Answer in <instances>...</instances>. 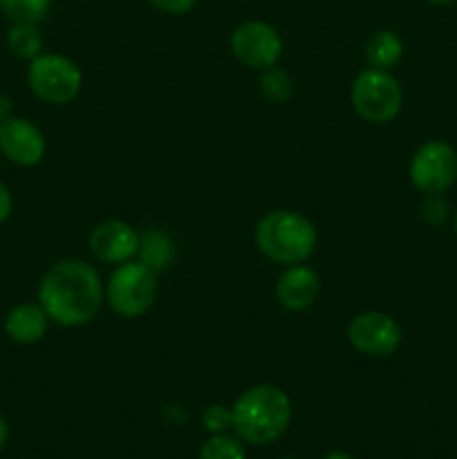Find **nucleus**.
I'll return each mask as SVG.
<instances>
[{
	"instance_id": "6ab92c4d",
	"label": "nucleus",
	"mask_w": 457,
	"mask_h": 459,
	"mask_svg": "<svg viewBox=\"0 0 457 459\" xmlns=\"http://www.w3.org/2000/svg\"><path fill=\"white\" fill-rule=\"evenodd\" d=\"M200 459H245V446L237 435H211L202 446Z\"/></svg>"
},
{
	"instance_id": "f3484780",
	"label": "nucleus",
	"mask_w": 457,
	"mask_h": 459,
	"mask_svg": "<svg viewBox=\"0 0 457 459\" xmlns=\"http://www.w3.org/2000/svg\"><path fill=\"white\" fill-rule=\"evenodd\" d=\"M0 9L12 22L40 25L52 9V0H3Z\"/></svg>"
},
{
	"instance_id": "ddd939ff",
	"label": "nucleus",
	"mask_w": 457,
	"mask_h": 459,
	"mask_svg": "<svg viewBox=\"0 0 457 459\" xmlns=\"http://www.w3.org/2000/svg\"><path fill=\"white\" fill-rule=\"evenodd\" d=\"M49 325V316L40 303H21L7 314L4 332L13 343L34 345L45 336Z\"/></svg>"
},
{
	"instance_id": "bb28decb",
	"label": "nucleus",
	"mask_w": 457,
	"mask_h": 459,
	"mask_svg": "<svg viewBox=\"0 0 457 459\" xmlns=\"http://www.w3.org/2000/svg\"><path fill=\"white\" fill-rule=\"evenodd\" d=\"M426 3H430V4H437V7H442V4H448V3H453V0H426Z\"/></svg>"
},
{
	"instance_id": "b1692460",
	"label": "nucleus",
	"mask_w": 457,
	"mask_h": 459,
	"mask_svg": "<svg viewBox=\"0 0 457 459\" xmlns=\"http://www.w3.org/2000/svg\"><path fill=\"white\" fill-rule=\"evenodd\" d=\"M12 117V99L7 94H0V121L9 119Z\"/></svg>"
},
{
	"instance_id": "1a4fd4ad",
	"label": "nucleus",
	"mask_w": 457,
	"mask_h": 459,
	"mask_svg": "<svg viewBox=\"0 0 457 459\" xmlns=\"http://www.w3.org/2000/svg\"><path fill=\"white\" fill-rule=\"evenodd\" d=\"M348 339L367 357H390L401 345V327L390 314L361 312L349 321Z\"/></svg>"
},
{
	"instance_id": "a878e982",
	"label": "nucleus",
	"mask_w": 457,
	"mask_h": 459,
	"mask_svg": "<svg viewBox=\"0 0 457 459\" xmlns=\"http://www.w3.org/2000/svg\"><path fill=\"white\" fill-rule=\"evenodd\" d=\"M323 459H352V457H349L348 453H343V451H332V453H327V455Z\"/></svg>"
},
{
	"instance_id": "c756f323",
	"label": "nucleus",
	"mask_w": 457,
	"mask_h": 459,
	"mask_svg": "<svg viewBox=\"0 0 457 459\" xmlns=\"http://www.w3.org/2000/svg\"><path fill=\"white\" fill-rule=\"evenodd\" d=\"M0 3H3V0H0Z\"/></svg>"
},
{
	"instance_id": "4468645a",
	"label": "nucleus",
	"mask_w": 457,
	"mask_h": 459,
	"mask_svg": "<svg viewBox=\"0 0 457 459\" xmlns=\"http://www.w3.org/2000/svg\"><path fill=\"white\" fill-rule=\"evenodd\" d=\"M403 43L394 31L379 30L370 36L366 45V61L376 70H390L401 61Z\"/></svg>"
},
{
	"instance_id": "f257e3e1",
	"label": "nucleus",
	"mask_w": 457,
	"mask_h": 459,
	"mask_svg": "<svg viewBox=\"0 0 457 459\" xmlns=\"http://www.w3.org/2000/svg\"><path fill=\"white\" fill-rule=\"evenodd\" d=\"M39 303L49 321L79 327L92 321L103 303V282L83 260H61L47 269L39 285Z\"/></svg>"
},
{
	"instance_id": "9d476101",
	"label": "nucleus",
	"mask_w": 457,
	"mask_h": 459,
	"mask_svg": "<svg viewBox=\"0 0 457 459\" xmlns=\"http://www.w3.org/2000/svg\"><path fill=\"white\" fill-rule=\"evenodd\" d=\"M45 137L36 124L22 117L0 121V151L18 166H36L45 155Z\"/></svg>"
},
{
	"instance_id": "9b49d317",
	"label": "nucleus",
	"mask_w": 457,
	"mask_h": 459,
	"mask_svg": "<svg viewBox=\"0 0 457 459\" xmlns=\"http://www.w3.org/2000/svg\"><path fill=\"white\" fill-rule=\"evenodd\" d=\"M90 251L99 263L124 264L139 251V233L121 220H106L97 224L88 238Z\"/></svg>"
},
{
	"instance_id": "a211bd4d",
	"label": "nucleus",
	"mask_w": 457,
	"mask_h": 459,
	"mask_svg": "<svg viewBox=\"0 0 457 459\" xmlns=\"http://www.w3.org/2000/svg\"><path fill=\"white\" fill-rule=\"evenodd\" d=\"M291 90H294V83H291V76L287 74V70H282L278 65L263 70V76H260V92H263V97L269 103H285L291 97Z\"/></svg>"
},
{
	"instance_id": "6e6552de",
	"label": "nucleus",
	"mask_w": 457,
	"mask_h": 459,
	"mask_svg": "<svg viewBox=\"0 0 457 459\" xmlns=\"http://www.w3.org/2000/svg\"><path fill=\"white\" fill-rule=\"evenodd\" d=\"M231 52L242 65L254 70H267L278 65L282 56V36L273 25L264 21H246L233 30Z\"/></svg>"
},
{
	"instance_id": "c85d7f7f",
	"label": "nucleus",
	"mask_w": 457,
	"mask_h": 459,
	"mask_svg": "<svg viewBox=\"0 0 457 459\" xmlns=\"http://www.w3.org/2000/svg\"><path fill=\"white\" fill-rule=\"evenodd\" d=\"M282 459H294V457H282Z\"/></svg>"
},
{
	"instance_id": "f03ea898",
	"label": "nucleus",
	"mask_w": 457,
	"mask_h": 459,
	"mask_svg": "<svg viewBox=\"0 0 457 459\" xmlns=\"http://www.w3.org/2000/svg\"><path fill=\"white\" fill-rule=\"evenodd\" d=\"M233 430L242 442L272 444L291 421V402L285 390L260 384L245 390L233 403Z\"/></svg>"
},
{
	"instance_id": "5701e85b",
	"label": "nucleus",
	"mask_w": 457,
	"mask_h": 459,
	"mask_svg": "<svg viewBox=\"0 0 457 459\" xmlns=\"http://www.w3.org/2000/svg\"><path fill=\"white\" fill-rule=\"evenodd\" d=\"M12 211H13L12 191H9V188L0 182V224H3L4 220H9Z\"/></svg>"
},
{
	"instance_id": "f8f14e48",
	"label": "nucleus",
	"mask_w": 457,
	"mask_h": 459,
	"mask_svg": "<svg viewBox=\"0 0 457 459\" xmlns=\"http://www.w3.org/2000/svg\"><path fill=\"white\" fill-rule=\"evenodd\" d=\"M321 291V278L312 267L291 264L289 269L282 272V276L276 282V299L289 312H303L312 307Z\"/></svg>"
},
{
	"instance_id": "0eeeda50",
	"label": "nucleus",
	"mask_w": 457,
	"mask_h": 459,
	"mask_svg": "<svg viewBox=\"0 0 457 459\" xmlns=\"http://www.w3.org/2000/svg\"><path fill=\"white\" fill-rule=\"evenodd\" d=\"M408 175L417 191L437 195L451 188L457 179V152L446 142H426L412 155Z\"/></svg>"
},
{
	"instance_id": "4be33fe9",
	"label": "nucleus",
	"mask_w": 457,
	"mask_h": 459,
	"mask_svg": "<svg viewBox=\"0 0 457 459\" xmlns=\"http://www.w3.org/2000/svg\"><path fill=\"white\" fill-rule=\"evenodd\" d=\"M155 9L164 13H173V16H182V13H188L193 7H195L197 0H148Z\"/></svg>"
},
{
	"instance_id": "2eb2a0df",
	"label": "nucleus",
	"mask_w": 457,
	"mask_h": 459,
	"mask_svg": "<svg viewBox=\"0 0 457 459\" xmlns=\"http://www.w3.org/2000/svg\"><path fill=\"white\" fill-rule=\"evenodd\" d=\"M139 258L146 267H151L152 272H161L170 264L173 260L175 249H173V242L170 238L166 236L164 231H157V229H151L146 231L143 236H139Z\"/></svg>"
},
{
	"instance_id": "20e7f679",
	"label": "nucleus",
	"mask_w": 457,
	"mask_h": 459,
	"mask_svg": "<svg viewBox=\"0 0 457 459\" xmlns=\"http://www.w3.org/2000/svg\"><path fill=\"white\" fill-rule=\"evenodd\" d=\"M106 299L112 312L124 318H139L152 307L157 299V276L151 267L139 263L119 264L108 278Z\"/></svg>"
},
{
	"instance_id": "423d86ee",
	"label": "nucleus",
	"mask_w": 457,
	"mask_h": 459,
	"mask_svg": "<svg viewBox=\"0 0 457 459\" xmlns=\"http://www.w3.org/2000/svg\"><path fill=\"white\" fill-rule=\"evenodd\" d=\"M27 83L40 101L65 106L79 97L83 74L79 65L63 54H40L27 67Z\"/></svg>"
},
{
	"instance_id": "dca6fc26",
	"label": "nucleus",
	"mask_w": 457,
	"mask_h": 459,
	"mask_svg": "<svg viewBox=\"0 0 457 459\" xmlns=\"http://www.w3.org/2000/svg\"><path fill=\"white\" fill-rule=\"evenodd\" d=\"M7 48L13 56L34 61L43 54V36H40L39 25H27V22H13L7 34Z\"/></svg>"
},
{
	"instance_id": "39448f33",
	"label": "nucleus",
	"mask_w": 457,
	"mask_h": 459,
	"mask_svg": "<svg viewBox=\"0 0 457 459\" xmlns=\"http://www.w3.org/2000/svg\"><path fill=\"white\" fill-rule=\"evenodd\" d=\"M349 99L361 119L370 124H388L401 112L403 90L388 70L367 67L354 79Z\"/></svg>"
},
{
	"instance_id": "7ed1b4c3",
	"label": "nucleus",
	"mask_w": 457,
	"mask_h": 459,
	"mask_svg": "<svg viewBox=\"0 0 457 459\" xmlns=\"http://www.w3.org/2000/svg\"><path fill=\"white\" fill-rule=\"evenodd\" d=\"M258 251L278 264H300L316 251V227L305 215L289 209H276L255 224Z\"/></svg>"
},
{
	"instance_id": "cd10ccee",
	"label": "nucleus",
	"mask_w": 457,
	"mask_h": 459,
	"mask_svg": "<svg viewBox=\"0 0 457 459\" xmlns=\"http://www.w3.org/2000/svg\"><path fill=\"white\" fill-rule=\"evenodd\" d=\"M455 233H457V211H455Z\"/></svg>"
},
{
	"instance_id": "393cba45",
	"label": "nucleus",
	"mask_w": 457,
	"mask_h": 459,
	"mask_svg": "<svg viewBox=\"0 0 457 459\" xmlns=\"http://www.w3.org/2000/svg\"><path fill=\"white\" fill-rule=\"evenodd\" d=\"M7 437H9V426H7V421H4L3 412H0V448L7 444Z\"/></svg>"
},
{
	"instance_id": "aec40b11",
	"label": "nucleus",
	"mask_w": 457,
	"mask_h": 459,
	"mask_svg": "<svg viewBox=\"0 0 457 459\" xmlns=\"http://www.w3.org/2000/svg\"><path fill=\"white\" fill-rule=\"evenodd\" d=\"M202 426L209 430L211 435L218 433H228V429H233V412L227 406H209L202 415Z\"/></svg>"
},
{
	"instance_id": "412c9836",
	"label": "nucleus",
	"mask_w": 457,
	"mask_h": 459,
	"mask_svg": "<svg viewBox=\"0 0 457 459\" xmlns=\"http://www.w3.org/2000/svg\"><path fill=\"white\" fill-rule=\"evenodd\" d=\"M421 215H424L426 222L435 224V227H439V224L446 222L448 204H446V200L442 197V193L426 197L424 206H421Z\"/></svg>"
}]
</instances>
